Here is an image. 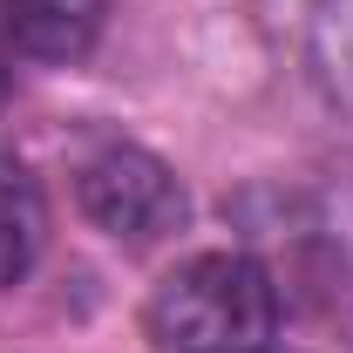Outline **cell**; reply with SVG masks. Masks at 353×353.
Segmentation results:
<instances>
[{"instance_id":"obj_2","label":"cell","mask_w":353,"mask_h":353,"mask_svg":"<svg viewBox=\"0 0 353 353\" xmlns=\"http://www.w3.org/2000/svg\"><path fill=\"white\" fill-rule=\"evenodd\" d=\"M75 204L116 245H157L190 211L176 170L157 150H143V143H95L75 163Z\"/></svg>"},{"instance_id":"obj_3","label":"cell","mask_w":353,"mask_h":353,"mask_svg":"<svg viewBox=\"0 0 353 353\" xmlns=\"http://www.w3.org/2000/svg\"><path fill=\"white\" fill-rule=\"evenodd\" d=\"M102 7L109 0H0V34L34 61H82L102 34Z\"/></svg>"},{"instance_id":"obj_4","label":"cell","mask_w":353,"mask_h":353,"mask_svg":"<svg viewBox=\"0 0 353 353\" xmlns=\"http://www.w3.org/2000/svg\"><path fill=\"white\" fill-rule=\"evenodd\" d=\"M48 238V211H41V183L28 176L21 157L0 150V292L14 279H28V265Z\"/></svg>"},{"instance_id":"obj_1","label":"cell","mask_w":353,"mask_h":353,"mask_svg":"<svg viewBox=\"0 0 353 353\" xmlns=\"http://www.w3.org/2000/svg\"><path fill=\"white\" fill-rule=\"evenodd\" d=\"M150 353H265L279 333V292L265 265L238 252H197L143 306Z\"/></svg>"}]
</instances>
